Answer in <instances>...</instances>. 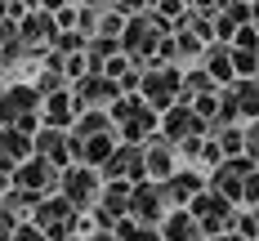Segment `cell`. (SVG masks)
<instances>
[{
    "instance_id": "3",
    "label": "cell",
    "mask_w": 259,
    "mask_h": 241,
    "mask_svg": "<svg viewBox=\"0 0 259 241\" xmlns=\"http://www.w3.org/2000/svg\"><path fill=\"white\" fill-rule=\"evenodd\" d=\"M201 5H214V0H201Z\"/></svg>"
},
{
    "instance_id": "1",
    "label": "cell",
    "mask_w": 259,
    "mask_h": 241,
    "mask_svg": "<svg viewBox=\"0 0 259 241\" xmlns=\"http://www.w3.org/2000/svg\"><path fill=\"white\" fill-rule=\"evenodd\" d=\"M233 112H259V85H250V80H246V85L237 89L233 103H228V116H233Z\"/></svg>"
},
{
    "instance_id": "2",
    "label": "cell",
    "mask_w": 259,
    "mask_h": 241,
    "mask_svg": "<svg viewBox=\"0 0 259 241\" xmlns=\"http://www.w3.org/2000/svg\"><path fill=\"white\" fill-rule=\"evenodd\" d=\"M121 5H139V0H121Z\"/></svg>"
}]
</instances>
